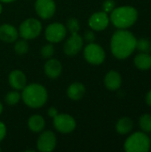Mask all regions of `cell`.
Returning <instances> with one entry per match:
<instances>
[{
	"label": "cell",
	"mask_w": 151,
	"mask_h": 152,
	"mask_svg": "<svg viewBox=\"0 0 151 152\" xmlns=\"http://www.w3.org/2000/svg\"><path fill=\"white\" fill-rule=\"evenodd\" d=\"M141 128L147 133L151 132V115L150 114H144L141 117L139 121Z\"/></svg>",
	"instance_id": "cell-21"
},
{
	"label": "cell",
	"mask_w": 151,
	"mask_h": 152,
	"mask_svg": "<svg viewBox=\"0 0 151 152\" xmlns=\"http://www.w3.org/2000/svg\"><path fill=\"white\" fill-rule=\"evenodd\" d=\"M135 66L142 70H146L151 68V56L148 53H141L134 58Z\"/></svg>",
	"instance_id": "cell-19"
},
{
	"label": "cell",
	"mask_w": 151,
	"mask_h": 152,
	"mask_svg": "<svg viewBox=\"0 0 151 152\" xmlns=\"http://www.w3.org/2000/svg\"><path fill=\"white\" fill-rule=\"evenodd\" d=\"M150 149V138L143 133H134L125 142V150L127 152H147Z\"/></svg>",
	"instance_id": "cell-4"
},
{
	"label": "cell",
	"mask_w": 151,
	"mask_h": 152,
	"mask_svg": "<svg viewBox=\"0 0 151 152\" xmlns=\"http://www.w3.org/2000/svg\"><path fill=\"white\" fill-rule=\"evenodd\" d=\"M85 60L93 65H99L105 60V53L102 47L94 43H89L84 51Z\"/></svg>",
	"instance_id": "cell-6"
},
{
	"label": "cell",
	"mask_w": 151,
	"mask_h": 152,
	"mask_svg": "<svg viewBox=\"0 0 151 152\" xmlns=\"http://www.w3.org/2000/svg\"><path fill=\"white\" fill-rule=\"evenodd\" d=\"M53 125L56 130L61 134H69L76 128V121L70 115L58 114L53 118Z\"/></svg>",
	"instance_id": "cell-7"
},
{
	"label": "cell",
	"mask_w": 151,
	"mask_h": 152,
	"mask_svg": "<svg viewBox=\"0 0 151 152\" xmlns=\"http://www.w3.org/2000/svg\"><path fill=\"white\" fill-rule=\"evenodd\" d=\"M28 42L26 41V39H20V40H18L16 43H15V45H14V50L15 52L20 54V55H22V54H26L28 51Z\"/></svg>",
	"instance_id": "cell-22"
},
{
	"label": "cell",
	"mask_w": 151,
	"mask_h": 152,
	"mask_svg": "<svg viewBox=\"0 0 151 152\" xmlns=\"http://www.w3.org/2000/svg\"><path fill=\"white\" fill-rule=\"evenodd\" d=\"M66 34L67 30L65 26L59 22L52 23L45 29V37L51 43H59L62 41Z\"/></svg>",
	"instance_id": "cell-8"
},
{
	"label": "cell",
	"mask_w": 151,
	"mask_h": 152,
	"mask_svg": "<svg viewBox=\"0 0 151 152\" xmlns=\"http://www.w3.org/2000/svg\"><path fill=\"white\" fill-rule=\"evenodd\" d=\"M2 9H3V8H2V4H0V13L2 12Z\"/></svg>",
	"instance_id": "cell-34"
},
{
	"label": "cell",
	"mask_w": 151,
	"mask_h": 152,
	"mask_svg": "<svg viewBox=\"0 0 151 152\" xmlns=\"http://www.w3.org/2000/svg\"><path fill=\"white\" fill-rule=\"evenodd\" d=\"M138 17V12L132 6H122L114 8L111 12L110 20L114 26L118 28H126L134 24Z\"/></svg>",
	"instance_id": "cell-3"
},
{
	"label": "cell",
	"mask_w": 151,
	"mask_h": 152,
	"mask_svg": "<svg viewBox=\"0 0 151 152\" xmlns=\"http://www.w3.org/2000/svg\"><path fill=\"white\" fill-rule=\"evenodd\" d=\"M42 31V24L41 22L34 18H29L25 20L20 26L19 34L20 36L28 40L34 39L39 36Z\"/></svg>",
	"instance_id": "cell-5"
},
{
	"label": "cell",
	"mask_w": 151,
	"mask_h": 152,
	"mask_svg": "<svg viewBox=\"0 0 151 152\" xmlns=\"http://www.w3.org/2000/svg\"><path fill=\"white\" fill-rule=\"evenodd\" d=\"M85 94V87L81 83H73L71 84L67 91L68 96L74 101H78L83 98V96Z\"/></svg>",
	"instance_id": "cell-17"
},
{
	"label": "cell",
	"mask_w": 151,
	"mask_h": 152,
	"mask_svg": "<svg viewBox=\"0 0 151 152\" xmlns=\"http://www.w3.org/2000/svg\"><path fill=\"white\" fill-rule=\"evenodd\" d=\"M48 115H49V117H51V118H54V117H56V116L58 115V110H57L55 108L52 107V108H50V109L48 110Z\"/></svg>",
	"instance_id": "cell-30"
},
{
	"label": "cell",
	"mask_w": 151,
	"mask_h": 152,
	"mask_svg": "<svg viewBox=\"0 0 151 152\" xmlns=\"http://www.w3.org/2000/svg\"><path fill=\"white\" fill-rule=\"evenodd\" d=\"M22 90V100L30 108H40L47 101V91L39 84L26 86Z\"/></svg>",
	"instance_id": "cell-2"
},
{
	"label": "cell",
	"mask_w": 151,
	"mask_h": 152,
	"mask_svg": "<svg viewBox=\"0 0 151 152\" xmlns=\"http://www.w3.org/2000/svg\"><path fill=\"white\" fill-rule=\"evenodd\" d=\"M19 36L18 30L11 24H3L0 26V39L6 43L14 42Z\"/></svg>",
	"instance_id": "cell-13"
},
{
	"label": "cell",
	"mask_w": 151,
	"mask_h": 152,
	"mask_svg": "<svg viewBox=\"0 0 151 152\" xmlns=\"http://www.w3.org/2000/svg\"><path fill=\"white\" fill-rule=\"evenodd\" d=\"M1 2H3V3H11V2H13V1H15V0H0Z\"/></svg>",
	"instance_id": "cell-32"
},
{
	"label": "cell",
	"mask_w": 151,
	"mask_h": 152,
	"mask_svg": "<svg viewBox=\"0 0 151 152\" xmlns=\"http://www.w3.org/2000/svg\"><path fill=\"white\" fill-rule=\"evenodd\" d=\"M2 111H3V105H2V103L0 102V114L2 113Z\"/></svg>",
	"instance_id": "cell-33"
},
{
	"label": "cell",
	"mask_w": 151,
	"mask_h": 152,
	"mask_svg": "<svg viewBox=\"0 0 151 152\" xmlns=\"http://www.w3.org/2000/svg\"><path fill=\"white\" fill-rule=\"evenodd\" d=\"M35 9L39 17L47 20L52 18L55 13L56 4L53 0H36Z\"/></svg>",
	"instance_id": "cell-9"
},
{
	"label": "cell",
	"mask_w": 151,
	"mask_h": 152,
	"mask_svg": "<svg viewBox=\"0 0 151 152\" xmlns=\"http://www.w3.org/2000/svg\"><path fill=\"white\" fill-rule=\"evenodd\" d=\"M56 146V136L51 131H45L37 140V149L42 152H49L54 150Z\"/></svg>",
	"instance_id": "cell-10"
},
{
	"label": "cell",
	"mask_w": 151,
	"mask_h": 152,
	"mask_svg": "<svg viewBox=\"0 0 151 152\" xmlns=\"http://www.w3.org/2000/svg\"><path fill=\"white\" fill-rule=\"evenodd\" d=\"M9 83L11 86L16 90H22L27 84L25 74L20 70H13L9 75Z\"/></svg>",
	"instance_id": "cell-14"
},
{
	"label": "cell",
	"mask_w": 151,
	"mask_h": 152,
	"mask_svg": "<svg viewBox=\"0 0 151 152\" xmlns=\"http://www.w3.org/2000/svg\"><path fill=\"white\" fill-rule=\"evenodd\" d=\"M67 28L71 34H76L80 28L79 21L76 18H70L67 22Z\"/></svg>",
	"instance_id": "cell-25"
},
{
	"label": "cell",
	"mask_w": 151,
	"mask_h": 152,
	"mask_svg": "<svg viewBox=\"0 0 151 152\" xmlns=\"http://www.w3.org/2000/svg\"><path fill=\"white\" fill-rule=\"evenodd\" d=\"M136 38L129 31L117 30L111 38V52L117 59H125L136 48Z\"/></svg>",
	"instance_id": "cell-1"
},
{
	"label": "cell",
	"mask_w": 151,
	"mask_h": 152,
	"mask_svg": "<svg viewBox=\"0 0 151 152\" xmlns=\"http://www.w3.org/2000/svg\"><path fill=\"white\" fill-rule=\"evenodd\" d=\"M104 83H105L106 87L109 90L114 91V90L118 89L121 86V83H122L120 74L117 71H114V70L109 71L105 77Z\"/></svg>",
	"instance_id": "cell-16"
},
{
	"label": "cell",
	"mask_w": 151,
	"mask_h": 152,
	"mask_svg": "<svg viewBox=\"0 0 151 152\" xmlns=\"http://www.w3.org/2000/svg\"><path fill=\"white\" fill-rule=\"evenodd\" d=\"M115 8V1L114 0H106L103 3V10L105 12H112Z\"/></svg>",
	"instance_id": "cell-27"
},
{
	"label": "cell",
	"mask_w": 151,
	"mask_h": 152,
	"mask_svg": "<svg viewBox=\"0 0 151 152\" xmlns=\"http://www.w3.org/2000/svg\"><path fill=\"white\" fill-rule=\"evenodd\" d=\"M54 53V47L53 45L51 44H48V45H45L44 46L42 47L41 49V55L43 58L44 59H49L51 58Z\"/></svg>",
	"instance_id": "cell-26"
},
{
	"label": "cell",
	"mask_w": 151,
	"mask_h": 152,
	"mask_svg": "<svg viewBox=\"0 0 151 152\" xmlns=\"http://www.w3.org/2000/svg\"><path fill=\"white\" fill-rule=\"evenodd\" d=\"M6 134V127L3 122L0 121V142H2Z\"/></svg>",
	"instance_id": "cell-29"
},
{
	"label": "cell",
	"mask_w": 151,
	"mask_h": 152,
	"mask_svg": "<svg viewBox=\"0 0 151 152\" xmlns=\"http://www.w3.org/2000/svg\"><path fill=\"white\" fill-rule=\"evenodd\" d=\"M28 125L29 129L34 132V133H39L41 132L44 126H45V122L43 117L40 115H33L32 117L29 118L28 121Z\"/></svg>",
	"instance_id": "cell-18"
},
{
	"label": "cell",
	"mask_w": 151,
	"mask_h": 152,
	"mask_svg": "<svg viewBox=\"0 0 151 152\" xmlns=\"http://www.w3.org/2000/svg\"><path fill=\"white\" fill-rule=\"evenodd\" d=\"M146 102L150 106H151V90L148 93V94L146 96Z\"/></svg>",
	"instance_id": "cell-31"
},
{
	"label": "cell",
	"mask_w": 151,
	"mask_h": 152,
	"mask_svg": "<svg viewBox=\"0 0 151 152\" xmlns=\"http://www.w3.org/2000/svg\"><path fill=\"white\" fill-rule=\"evenodd\" d=\"M62 70L61 62L56 59L48 60L44 65V72L50 78H57Z\"/></svg>",
	"instance_id": "cell-15"
},
{
	"label": "cell",
	"mask_w": 151,
	"mask_h": 152,
	"mask_svg": "<svg viewBox=\"0 0 151 152\" xmlns=\"http://www.w3.org/2000/svg\"><path fill=\"white\" fill-rule=\"evenodd\" d=\"M83 38L77 34H71L70 37L66 41L64 45V52L67 55L73 56L79 53L83 47Z\"/></svg>",
	"instance_id": "cell-11"
},
{
	"label": "cell",
	"mask_w": 151,
	"mask_h": 152,
	"mask_svg": "<svg viewBox=\"0 0 151 152\" xmlns=\"http://www.w3.org/2000/svg\"><path fill=\"white\" fill-rule=\"evenodd\" d=\"M0 151H1V148H0Z\"/></svg>",
	"instance_id": "cell-35"
},
{
	"label": "cell",
	"mask_w": 151,
	"mask_h": 152,
	"mask_svg": "<svg viewBox=\"0 0 151 152\" xmlns=\"http://www.w3.org/2000/svg\"><path fill=\"white\" fill-rule=\"evenodd\" d=\"M84 38L85 41H87L88 43H93L94 40H95V35L93 31L91 30H87L85 33V36H84Z\"/></svg>",
	"instance_id": "cell-28"
},
{
	"label": "cell",
	"mask_w": 151,
	"mask_h": 152,
	"mask_svg": "<svg viewBox=\"0 0 151 152\" xmlns=\"http://www.w3.org/2000/svg\"><path fill=\"white\" fill-rule=\"evenodd\" d=\"M136 48L142 53H149L151 50V43L146 38L136 41Z\"/></svg>",
	"instance_id": "cell-24"
},
{
	"label": "cell",
	"mask_w": 151,
	"mask_h": 152,
	"mask_svg": "<svg viewBox=\"0 0 151 152\" xmlns=\"http://www.w3.org/2000/svg\"><path fill=\"white\" fill-rule=\"evenodd\" d=\"M20 100V94L16 91L9 92L5 96V102L9 105H15Z\"/></svg>",
	"instance_id": "cell-23"
},
{
	"label": "cell",
	"mask_w": 151,
	"mask_h": 152,
	"mask_svg": "<svg viewBox=\"0 0 151 152\" xmlns=\"http://www.w3.org/2000/svg\"><path fill=\"white\" fill-rule=\"evenodd\" d=\"M133 123L132 119H130L129 118H123L118 120V122L117 123L116 128L118 134H126L131 132V130L133 129Z\"/></svg>",
	"instance_id": "cell-20"
},
{
	"label": "cell",
	"mask_w": 151,
	"mask_h": 152,
	"mask_svg": "<svg viewBox=\"0 0 151 152\" xmlns=\"http://www.w3.org/2000/svg\"><path fill=\"white\" fill-rule=\"evenodd\" d=\"M109 22V19L105 12H99L93 13L89 19V26L92 29L101 31L105 29Z\"/></svg>",
	"instance_id": "cell-12"
}]
</instances>
